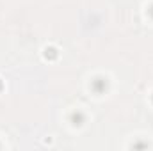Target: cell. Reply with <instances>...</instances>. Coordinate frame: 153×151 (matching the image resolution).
I'll return each mask as SVG.
<instances>
[{
    "label": "cell",
    "instance_id": "2",
    "mask_svg": "<svg viewBox=\"0 0 153 151\" xmlns=\"http://www.w3.org/2000/svg\"><path fill=\"white\" fill-rule=\"evenodd\" d=\"M45 57H46V59H52V61H53V59H57V50H55V48H52V46H50V48H46V50H45Z\"/></svg>",
    "mask_w": 153,
    "mask_h": 151
},
{
    "label": "cell",
    "instance_id": "4",
    "mask_svg": "<svg viewBox=\"0 0 153 151\" xmlns=\"http://www.w3.org/2000/svg\"><path fill=\"white\" fill-rule=\"evenodd\" d=\"M150 16H152V18H153V5H152V7H150Z\"/></svg>",
    "mask_w": 153,
    "mask_h": 151
},
{
    "label": "cell",
    "instance_id": "6",
    "mask_svg": "<svg viewBox=\"0 0 153 151\" xmlns=\"http://www.w3.org/2000/svg\"><path fill=\"white\" fill-rule=\"evenodd\" d=\"M152 101H153V96H152Z\"/></svg>",
    "mask_w": 153,
    "mask_h": 151
},
{
    "label": "cell",
    "instance_id": "1",
    "mask_svg": "<svg viewBox=\"0 0 153 151\" xmlns=\"http://www.w3.org/2000/svg\"><path fill=\"white\" fill-rule=\"evenodd\" d=\"M107 87H109V82H107V78H103V76L94 78V80H93V84H91V89H93L94 93H98V94L105 93V91H107Z\"/></svg>",
    "mask_w": 153,
    "mask_h": 151
},
{
    "label": "cell",
    "instance_id": "3",
    "mask_svg": "<svg viewBox=\"0 0 153 151\" xmlns=\"http://www.w3.org/2000/svg\"><path fill=\"white\" fill-rule=\"evenodd\" d=\"M71 121H73V124H82V123H84V115L80 112L71 114Z\"/></svg>",
    "mask_w": 153,
    "mask_h": 151
},
{
    "label": "cell",
    "instance_id": "5",
    "mask_svg": "<svg viewBox=\"0 0 153 151\" xmlns=\"http://www.w3.org/2000/svg\"><path fill=\"white\" fill-rule=\"evenodd\" d=\"M0 89H2V80H0Z\"/></svg>",
    "mask_w": 153,
    "mask_h": 151
}]
</instances>
